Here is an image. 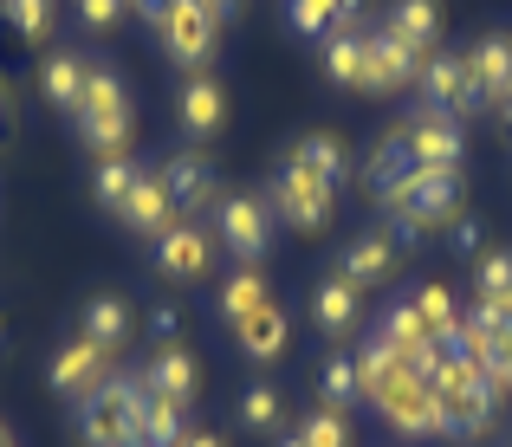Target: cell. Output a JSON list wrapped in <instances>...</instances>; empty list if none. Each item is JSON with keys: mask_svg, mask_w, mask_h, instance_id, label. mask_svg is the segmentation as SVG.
I'll return each instance as SVG.
<instances>
[{"mask_svg": "<svg viewBox=\"0 0 512 447\" xmlns=\"http://www.w3.org/2000/svg\"><path fill=\"white\" fill-rule=\"evenodd\" d=\"M78 137H85L98 156H124L130 130H137V111H130V85L111 72V65H91L85 72V104H78Z\"/></svg>", "mask_w": 512, "mask_h": 447, "instance_id": "6da1fadb", "label": "cell"}, {"mask_svg": "<svg viewBox=\"0 0 512 447\" xmlns=\"http://www.w3.org/2000/svg\"><path fill=\"white\" fill-rule=\"evenodd\" d=\"M143 383L137 376H104L85 402H78V441L85 447H143Z\"/></svg>", "mask_w": 512, "mask_h": 447, "instance_id": "7a4b0ae2", "label": "cell"}, {"mask_svg": "<svg viewBox=\"0 0 512 447\" xmlns=\"http://www.w3.org/2000/svg\"><path fill=\"white\" fill-rule=\"evenodd\" d=\"M266 208H273V221L299 227V234H318V227H331V214H338V188H331L325 175H312L299 156H286V162L273 169Z\"/></svg>", "mask_w": 512, "mask_h": 447, "instance_id": "3957f363", "label": "cell"}, {"mask_svg": "<svg viewBox=\"0 0 512 447\" xmlns=\"http://www.w3.org/2000/svg\"><path fill=\"white\" fill-rule=\"evenodd\" d=\"M383 201H389V214L415 221L422 240H428V234H441V227L461 214V169H422V162H415V175L396 188V195H383Z\"/></svg>", "mask_w": 512, "mask_h": 447, "instance_id": "277c9868", "label": "cell"}, {"mask_svg": "<svg viewBox=\"0 0 512 447\" xmlns=\"http://www.w3.org/2000/svg\"><path fill=\"white\" fill-rule=\"evenodd\" d=\"M370 402H376V415H383V422L396 428V435H409V441H435V435H448L435 389H428V376H415V370L389 376V383L376 389Z\"/></svg>", "mask_w": 512, "mask_h": 447, "instance_id": "5b68a950", "label": "cell"}, {"mask_svg": "<svg viewBox=\"0 0 512 447\" xmlns=\"http://www.w3.org/2000/svg\"><path fill=\"white\" fill-rule=\"evenodd\" d=\"M214 240L234 253L240 266H260L273 247V208L260 195H221L214 201Z\"/></svg>", "mask_w": 512, "mask_h": 447, "instance_id": "8992f818", "label": "cell"}, {"mask_svg": "<svg viewBox=\"0 0 512 447\" xmlns=\"http://www.w3.org/2000/svg\"><path fill=\"white\" fill-rule=\"evenodd\" d=\"M163 46H169V59L175 65H188V72H208L214 65V13L201 7V0H169V13H163Z\"/></svg>", "mask_w": 512, "mask_h": 447, "instance_id": "52a82bcc", "label": "cell"}, {"mask_svg": "<svg viewBox=\"0 0 512 447\" xmlns=\"http://www.w3.org/2000/svg\"><path fill=\"white\" fill-rule=\"evenodd\" d=\"M415 78H422V52H409L402 39H389L383 26H363V91L396 98V91H409Z\"/></svg>", "mask_w": 512, "mask_h": 447, "instance_id": "ba28073f", "label": "cell"}, {"mask_svg": "<svg viewBox=\"0 0 512 447\" xmlns=\"http://www.w3.org/2000/svg\"><path fill=\"white\" fill-rule=\"evenodd\" d=\"M422 104H435V111L461 117V111H487L474 91V72H467V52H428L422 59Z\"/></svg>", "mask_w": 512, "mask_h": 447, "instance_id": "9c48e42d", "label": "cell"}, {"mask_svg": "<svg viewBox=\"0 0 512 447\" xmlns=\"http://www.w3.org/2000/svg\"><path fill=\"white\" fill-rule=\"evenodd\" d=\"M402 137H409V149H415V162H422V169H461V156H467L461 117L435 111V104H422V111L402 124Z\"/></svg>", "mask_w": 512, "mask_h": 447, "instance_id": "30bf717a", "label": "cell"}, {"mask_svg": "<svg viewBox=\"0 0 512 447\" xmlns=\"http://www.w3.org/2000/svg\"><path fill=\"white\" fill-rule=\"evenodd\" d=\"M214 266V234L195 221H175L169 234H156V273L175 279V286H188V279H208Z\"/></svg>", "mask_w": 512, "mask_h": 447, "instance_id": "8fae6325", "label": "cell"}, {"mask_svg": "<svg viewBox=\"0 0 512 447\" xmlns=\"http://www.w3.org/2000/svg\"><path fill=\"white\" fill-rule=\"evenodd\" d=\"M104 376H111V350H98L91 337L59 344V350H52V363H46V383L59 389V396H72V402H85Z\"/></svg>", "mask_w": 512, "mask_h": 447, "instance_id": "7c38bea8", "label": "cell"}, {"mask_svg": "<svg viewBox=\"0 0 512 447\" xmlns=\"http://www.w3.org/2000/svg\"><path fill=\"white\" fill-rule=\"evenodd\" d=\"M156 175H163V188L175 195V208H214L221 201V175H214V162L201 149H175Z\"/></svg>", "mask_w": 512, "mask_h": 447, "instance_id": "4fadbf2b", "label": "cell"}, {"mask_svg": "<svg viewBox=\"0 0 512 447\" xmlns=\"http://www.w3.org/2000/svg\"><path fill=\"white\" fill-rule=\"evenodd\" d=\"M467 72H474L480 104H512V33H487L467 46Z\"/></svg>", "mask_w": 512, "mask_h": 447, "instance_id": "5bb4252c", "label": "cell"}, {"mask_svg": "<svg viewBox=\"0 0 512 447\" xmlns=\"http://www.w3.org/2000/svg\"><path fill=\"white\" fill-rule=\"evenodd\" d=\"M117 221L156 240V234H169V227L182 221V208H175V195L163 188V175H156V169H143V175H137V188H130V201L117 208Z\"/></svg>", "mask_w": 512, "mask_h": 447, "instance_id": "9a60e30c", "label": "cell"}, {"mask_svg": "<svg viewBox=\"0 0 512 447\" xmlns=\"http://www.w3.org/2000/svg\"><path fill=\"white\" fill-rule=\"evenodd\" d=\"M143 396H163V402H175V409H188L195 402V357H188L182 344H169V350H150V363H143Z\"/></svg>", "mask_w": 512, "mask_h": 447, "instance_id": "2e32d148", "label": "cell"}, {"mask_svg": "<svg viewBox=\"0 0 512 447\" xmlns=\"http://www.w3.org/2000/svg\"><path fill=\"white\" fill-rule=\"evenodd\" d=\"M357 318H363V286H357V279L331 273V279H318V286H312V324L325 337H350V331H357Z\"/></svg>", "mask_w": 512, "mask_h": 447, "instance_id": "e0dca14e", "label": "cell"}, {"mask_svg": "<svg viewBox=\"0 0 512 447\" xmlns=\"http://www.w3.org/2000/svg\"><path fill=\"white\" fill-rule=\"evenodd\" d=\"M175 104H182L175 117H182L188 137H214V130L227 124V91L214 85L208 72H188V85H182V98H175Z\"/></svg>", "mask_w": 512, "mask_h": 447, "instance_id": "ac0fdd59", "label": "cell"}, {"mask_svg": "<svg viewBox=\"0 0 512 447\" xmlns=\"http://www.w3.org/2000/svg\"><path fill=\"white\" fill-rule=\"evenodd\" d=\"M234 344L247 350L253 363H273V357H286V344H292V324H286V311H279V305H260V311H247V318L234 324Z\"/></svg>", "mask_w": 512, "mask_h": 447, "instance_id": "d6986e66", "label": "cell"}, {"mask_svg": "<svg viewBox=\"0 0 512 447\" xmlns=\"http://www.w3.org/2000/svg\"><path fill=\"white\" fill-rule=\"evenodd\" d=\"M85 72H91V59H78V52H52V59L39 65V91H46L52 111L78 117V104H85Z\"/></svg>", "mask_w": 512, "mask_h": 447, "instance_id": "ffe728a7", "label": "cell"}, {"mask_svg": "<svg viewBox=\"0 0 512 447\" xmlns=\"http://www.w3.org/2000/svg\"><path fill=\"white\" fill-rule=\"evenodd\" d=\"M383 33L389 39H402V46L409 52H435V39H441V7L435 0H396V7H389V20H383Z\"/></svg>", "mask_w": 512, "mask_h": 447, "instance_id": "44dd1931", "label": "cell"}, {"mask_svg": "<svg viewBox=\"0 0 512 447\" xmlns=\"http://www.w3.org/2000/svg\"><path fill=\"white\" fill-rule=\"evenodd\" d=\"M78 337H91L98 350H124V337H130V305L117 292H98L85 311H78Z\"/></svg>", "mask_w": 512, "mask_h": 447, "instance_id": "7402d4cb", "label": "cell"}, {"mask_svg": "<svg viewBox=\"0 0 512 447\" xmlns=\"http://www.w3.org/2000/svg\"><path fill=\"white\" fill-rule=\"evenodd\" d=\"M389 273H396V240H389V227H383V234H357V240H350L344 279H357V286H383Z\"/></svg>", "mask_w": 512, "mask_h": 447, "instance_id": "603a6c76", "label": "cell"}, {"mask_svg": "<svg viewBox=\"0 0 512 447\" xmlns=\"http://www.w3.org/2000/svg\"><path fill=\"white\" fill-rule=\"evenodd\" d=\"M292 156H299L312 175H325L331 188L350 182V149H344V137H331V130H312V137H299V143H292Z\"/></svg>", "mask_w": 512, "mask_h": 447, "instance_id": "cb8c5ba5", "label": "cell"}, {"mask_svg": "<svg viewBox=\"0 0 512 447\" xmlns=\"http://www.w3.org/2000/svg\"><path fill=\"white\" fill-rule=\"evenodd\" d=\"M325 72L338 78L344 91H363V33L350 20H338L325 33Z\"/></svg>", "mask_w": 512, "mask_h": 447, "instance_id": "d4e9b609", "label": "cell"}, {"mask_svg": "<svg viewBox=\"0 0 512 447\" xmlns=\"http://www.w3.org/2000/svg\"><path fill=\"white\" fill-rule=\"evenodd\" d=\"M260 305H273V292H266L260 266H240V273L221 286V318H227V324H240L247 311H260Z\"/></svg>", "mask_w": 512, "mask_h": 447, "instance_id": "484cf974", "label": "cell"}, {"mask_svg": "<svg viewBox=\"0 0 512 447\" xmlns=\"http://www.w3.org/2000/svg\"><path fill=\"white\" fill-rule=\"evenodd\" d=\"M318 389H325V409H357L363 389H357V357H344V350H331L325 370H318Z\"/></svg>", "mask_w": 512, "mask_h": 447, "instance_id": "4316f807", "label": "cell"}, {"mask_svg": "<svg viewBox=\"0 0 512 447\" xmlns=\"http://www.w3.org/2000/svg\"><path fill=\"white\" fill-rule=\"evenodd\" d=\"M137 162H130V156H104L98 162V175H91V195H98V208H124V201H130V188H137Z\"/></svg>", "mask_w": 512, "mask_h": 447, "instance_id": "83f0119b", "label": "cell"}, {"mask_svg": "<svg viewBox=\"0 0 512 447\" xmlns=\"http://www.w3.org/2000/svg\"><path fill=\"white\" fill-rule=\"evenodd\" d=\"M402 370H409V363H402V357H396V350H389L376 331L363 337V357H357V389H363V402H370L376 389L389 383V376H402Z\"/></svg>", "mask_w": 512, "mask_h": 447, "instance_id": "f1b7e54d", "label": "cell"}, {"mask_svg": "<svg viewBox=\"0 0 512 447\" xmlns=\"http://www.w3.org/2000/svg\"><path fill=\"white\" fill-rule=\"evenodd\" d=\"M182 415H188V409H175V402H163V396H143V422H137L143 447H175V441L188 435Z\"/></svg>", "mask_w": 512, "mask_h": 447, "instance_id": "f546056e", "label": "cell"}, {"mask_svg": "<svg viewBox=\"0 0 512 447\" xmlns=\"http://www.w3.org/2000/svg\"><path fill=\"white\" fill-rule=\"evenodd\" d=\"M474 305H512V253H480Z\"/></svg>", "mask_w": 512, "mask_h": 447, "instance_id": "4dcf8cb0", "label": "cell"}, {"mask_svg": "<svg viewBox=\"0 0 512 447\" xmlns=\"http://www.w3.org/2000/svg\"><path fill=\"white\" fill-rule=\"evenodd\" d=\"M338 20H344L338 0H286V26H292L299 39H325Z\"/></svg>", "mask_w": 512, "mask_h": 447, "instance_id": "1f68e13d", "label": "cell"}, {"mask_svg": "<svg viewBox=\"0 0 512 447\" xmlns=\"http://www.w3.org/2000/svg\"><path fill=\"white\" fill-rule=\"evenodd\" d=\"M279 415H286V402H279V389H273V383H253L247 396H240V422H247L253 435H273Z\"/></svg>", "mask_w": 512, "mask_h": 447, "instance_id": "d6a6232c", "label": "cell"}, {"mask_svg": "<svg viewBox=\"0 0 512 447\" xmlns=\"http://www.w3.org/2000/svg\"><path fill=\"white\" fill-rule=\"evenodd\" d=\"M409 305H415V318H422L435 337H448L454 324H461V311H454V292H448V286H422Z\"/></svg>", "mask_w": 512, "mask_h": 447, "instance_id": "836d02e7", "label": "cell"}, {"mask_svg": "<svg viewBox=\"0 0 512 447\" xmlns=\"http://www.w3.org/2000/svg\"><path fill=\"white\" fill-rule=\"evenodd\" d=\"M299 441L305 447H350V422H344L338 409H312L299 422Z\"/></svg>", "mask_w": 512, "mask_h": 447, "instance_id": "e575fe53", "label": "cell"}, {"mask_svg": "<svg viewBox=\"0 0 512 447\" xmlns=\"http://www.w3.org/2000/svg\"><path fill=\"white\" fill-rule=\"evenodd\" d=\"M0 13H7L26 39H52V0H0Z\"/></svg>", "mask_w": 512, "mask_h": 447, "instance_id": "d590c367", "label": "cell"}, {"mask_svg": "<svg viewBox=\"0 0 512 447\" xmlns=\"http://www.w3.org/2000/svg\"><path fill=\"white\" fill-rule=\"evenodd\" d=\"M124 13H130V0H78V20H85L91 33H111Z\"/></svg>", "mask_w": 512, "mask_h": 447, "instance_id": "8d00e7d4", "label": "cell"}, {"mask_svg": "<svg viewBox=\"0 0 512 447\" xmlns=\"http://www.w3.org/2000/svg\"><path fill=\"white\" fill-rule=\"evenodd\" d=\"M150 344H156V350L182 344V305H156V311H150Z\"/></svg>", "mask_w": 512, "mask_h": 447, "instance_id": "74e56055", "label": "cell"}, {"mask_svg": "<svg viewBox=\"0 0 512 447\" xmlns=\"http://www.w3.org/2000/svg\"><path fill=\"white\" fill-rule=\"evenodd\" d=\"M448 240H454L461 253H480V247H487V234H480L474 214H454V221H448Z\"/></svg>", "mask_w": 512, "mask_h": 447, "instance_id": "f35d334b", "label": "cell"}, {"mask_svg": "<svg viewBox=\"0 0 512 447\" xmlns=\"http://www.w3.org/2000/svg\"><path fill=\"white\" fill-rule=\"evenodd\" d=\"M493 376H500V383H506V396H512V331L500 337V363H493Z\"/></svg>", "mask_w": 512, "mask_h": 447, "instance_id": "ab89813d", "label": "cell"}, {"mask_svg": "<svg viewBox=\"0 0 512 447\" xmlns=\"http://www.w3.org/2000/svg\"><path fill=\"white\" fill-rule=\"evenodd\" d=\"M201 7H208V13H214V26H221V20H234V13H240V7H247V0H201Z\"/></svg>", "mask_w": 512, "mask_h": 447, "instance_id": "60d3db41", "label": "cell"}, {"mask_svg": "<svg viewBox=\"0 0 512 447\" xmlns=\"http://www.w3.org/2000/svg\"><path fill=\"white\" fill-rule=\"evenodd\" d=\"M175 447H227V441H221V435H195V428H188V435L175 441Z\"/></svg>", "mask_w": 512, "mask_h": 447, "instance_id": "b9f144b4", "label": "cell"}, {"mask_svg": "<svg viewBox=\"0 0 512 447\" xmlns=\"http://www.w3.org/2000/svg\"><path fill=\"white\" fill-rule=\"evenodd\" d=\"M13 130V98H7V85H0V137Z\"/></svg>", "mask_w": 512, "mask_h": 447, "instance_id": "7bdbcfd3", "label": "cell"}, {"mask_svg": "<svg viewBox=\"0 0 512 447\" xmlns=\"http://www.w3.org/2000/svg\"><path fill=\"white\" fill-rule=\"evenodd\" d=\"M338 13H344V20H357V13H363V0H338Z\"/></svg>", "mask_w": 512, "mask_h": 447, "instance_id": "ee69618b", "label": "cell"}, {"mask_svg": "<svg viewBox=\"0 0 512 447\" xmlns=\"http://www.w3.org/2000/svg\"><path fill=\"white\" fill-rule=\"evenodd\" d=\"M279 447H305V441H299V435H279Z\"/></svg>", "mask_w": 512, "mask_h": 447, "instance_id": "f6af8a7d", "label": "cell"}, {"mask_svg": "<svg viewBox=\"0 0 512 447\" xmlns=\"http://www.w3.org/2000/svg\"><path fill=\"white\" fill-rule=\"evenodd\" d=\"M0 441H7V428H0Z\"/></svg>", "mask_w": 512, "mask_h": 447, "instance_id": "bcb514c9", "label": "cell"}, {"mask_svg": "<svg viewBox=\"0 0 512 447\" xmlns=\"http://www.w3.org/2000/svg\"><path fill=\"white\" fill-rule=\"evenodd\" d=\"M0 447H13V441H0Z\"/></svg>", "mask_w": 512, "mask_h": 447, "instance_id": "7dc6e473", "label": "cell"}]
</instances>
